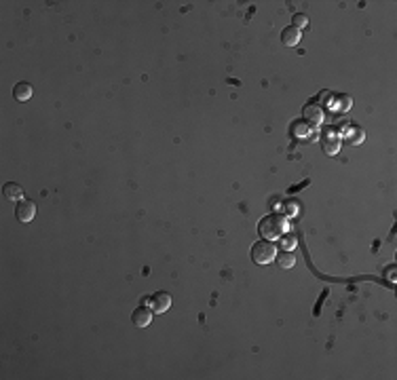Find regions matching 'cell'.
Wrapping results in <instances>:
<instances>
[{
	"mask_svg": "<svg viewBox=\"0 0 397 380\" xmlns=\"http://www.w3.org/2000/svg\"><path fill=\"white\" fill-rule=\"evenodd\" d=\"M4 196H6L9 201H21L23 188H21L19 184H6V186H4Z\"/></svg>",
	"mask_w": 397,
	"mask_h": 380,
	"instance_id": "12",
	"label": "cell"
},
{
	"mask_svg": "<svg viewBox=\"0 0 397 380\" xmlns=\"http://www.w3.org/2000/svg\"><path fill=\"white\" fill-rule=\"evenodd\" d=\"M300 38H302V34H300V30L294 28V26L283 28V32H281V41H283L285 47H296V45H300Z\"/></svg>",
	"mask_w": 397,
	"mask_h": 380,
	"instance_id": "8",
	"label": "cell"
},
{
	"mask_svg": "<svg viewBox=\"0 0 397 380\" xmlns=\"http://www.w3.org/2000/svg\"><path fill=\"white\" fill-rule=\"evenodd\" d=\"M340 146H343V142H340V136L336 131H325L321 136V148H323L325 154H330V156L338 154Z\"/></svg>",
	"mask_w": 397,
	"mask_h": 380,
	"instance_id": "3",
	"label": "cell"
},
{
	"mask_svg": "<svg viewBox=\"0 0 397 380\" xmlns=\"http://www.w3.org/2000/svg\"><path fill=\"white\" fill-rule=\"evenodd\" d=\"M288 228H290L288 218L281 216V213H271V216L262 218L258 231H260V237L264 241H277L288 233Z\"/></svg>",
	"mask_w": 397,
	"mask_h": 380,
	"instance_id": "1",
	"label": "cell"
},
{
	"mask_svg": "<svg viewBox=\"0 0 397 380\" xmlns=\"http://www.w3.org/2000/svg\"><path fill=\"white\" fill-rule=\"evenodd\" d=\"M131 321H133V326H138V328H148L150 321H152V311L146 306H138L136 311L131 313Z\"/></svg>",
	"mask_w": 397,
	"mask_h": 380,
	"instance_id": "6",
	"label": "cell"
},
{
	"mask_svg": "<svg viewBox=\"0 0 397 380\" xmlns=\"http://www.w3.org/2000/svg\"><path fill=\"white\" fill-rule=\"evenodd\" d=\"M281 209H283V216H296V211H298L296 203H285Z\"/></svg>",
	"mask_w": 397,
	"mask_h": 380,
	"instance_id": "17",
	"label": "cell"
},
{
	"mask_svg": "<svg viewBox=\"0 0 397 380\" xmlns=\"http://www.w3.org/2000/svg\"><path fill=\"white\" fill-rule=\"evenodd\" d=\"M15 216H17L19 222L28 224V222H32L34 216H36V205L32 201H19L17 207H15Z\"/></svg>",
	"mask_w": 397,
	"mask_h": 380,
	"instance_id": "5",
	"label": "cell"
},
{
	"mask_svg": "<svg viewBox=\"0 0 397 380\" xmlns=\"http://www.w3.org/2000/svg\"><path fill=\"white\" fill-rule=\"evenodd\" d=\"M281 247H283V251H292L294 247H296V237L283 235V237H281Z\"/></svg>",
	"mask_w": 397,
	"mask_h": 380,
	"instance_id": "15",
	"label": "cell"
},
{
	"mask_svg": "<svg viewBox=\"0 0 397 380\" xmlns=\"http://www.w3.org/2000/svg\"><path fill=\"white\" fill-rule=\"evenodd\" d=\"M292 133H294V138H298V140H308L311 138V133H313V129H311V125L298 121V123H294Z\"/></svg>",
	"mask_w": 397,
	"mask_h": 380,
	"instance_id": "11",
	"label": "cell"
},
{
	"mask_svg": "<svg viewBox=\"0 0 397 380\" xmlns=\"http://www.w3.org/2000/svg\"><path fill=\"white\" fill-rule=\"evenodd\" d=\"M146 304H148V308L152 313H165V311H169L171 308V298L165 294V291H158V294H154L152 298L146 300Z\"/></svg>",
	"mask_w": 397,
	"mask_h": 380,
	"instance_id": "4",
	"label": "cell"
},
{
	"mask_svg": "<svg viewBox=\"0 0 397 380\" xmlns=\"http://www.w3.org/2000/svg\"><path fill=\"white\" fill-rule=\"evenodd\" d=\"M277 258V249L271 241H258L251 247V260L256 264H268Z\"/></svg>",
	"mask_w": 397,
	"mask_h": 380,
	"instance_id": "2",
	"label": "cell"
},
{
	"mask_svg": "<svg viewBox=\"0 0 397 380\" xmlns=\"http://www.w3.org/2000/svg\"><path fill=\"white\" fill-rule=\"evenodd\" d=\"M275 260H277V264H279L281 268H292L294 264H296V258H294V253H290V251H283L281 256H277Z\"/></svg>",
	"mask_w": 397,
	"mask_h": 380,
	"instance_id": "13",
	"label": "cell"
},
{
	"mask_svg": "<svg viewBox=\"0 0 397 380\" xmlns=\"http://www.w3.org/2000/svg\"><path fill=\"white\" fill-rule=\"evenodd\" d=\"M348 106H351V99L345 97V95H343V97L334 95V97H330V101H328V108L332 110V112H334V110H336V112H343V110H347Z\"/></svg>",
	"mask_w": 397,
	"mask_h": 380,
	"instance_id": "10",
	"label": "cell"
},
{
	"mask_svg": "<svg viewBox=\"0 0 397 380\" xmlns=\"http://www.w3.org/2000/svg\"><path fill=\"white\" fill-rule=\"evenodd\" d=\"M347 136H348V138L353 136V140H348V142H353V144H361V142H363V131H361V129H355V127H348V129H347Z\"/></svg>",
	"mask_w": 397,
	"mask_h": 380,
	"instance_id": "14",
	"label": "cell"
},
{
	"mask_svg": "<svg viewBox=\"0 0 397 380\" xmlns=\"http://www.w3.org/2000/svg\"><path fill=\"white\" fill-rule=\"evenodd\" d=\"M302 116H304V123L306 125H317V127H319L323 123V110L319 106H315V104L304 106Z\"/></svg>",
	"mask_w": 397,
	"mask_h": 380,
	"instance_id": "7",
	"label": "cell"
},
{
	"mask_svg": "<svg viewBox=\"0 0 397 380\" xmlns=\"http://www.w3.org/2000/svg\"><path fill=\"white\" fill-rule=\"evenodd\" d=\"M13 95L17 101H28L32 97V85L30 83H17L13 89Z\"/></svg>",
	"mask_w": 397,
	"mask_h": 380,
	"instance_id": "9",
	"label": "cell"
},
{
	"mask_svg": "<svg viewBox=\"0 0 397 380\" xmlns=\"http://www.w3.org/2000/svg\"><path fill=\"white\" fill-rule=\"evenodd\" d=\"M306 26H308V17H306V15H300L298 13L296 17H294V28L300 30V28H306Z\"/></svg>",
	"mask_w": 397,
	"mask_h": 380,
	"instance_id": "16",
	"label": "cell"
}]
</instances>
